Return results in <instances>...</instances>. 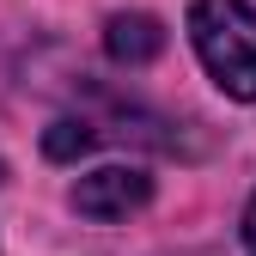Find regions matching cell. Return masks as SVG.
Returning <instances> with one entry per match:
<instances>
[{
    "mask_svg": "<svg viewBox=\"0 0 256 256\" xmlns=\"http://www.w3.org/2000/svg\"><path fill=\"white\" fill-rule=\"evenodd\" d=\"M189 43L226 98L256 104V6L250 0H189Z\"/></svg>",
    "mask_w": 256,
    "mask_h": 256,
    "instance_id": "cell-1",
    "label": "cell"
},
{
    "mask_svg": "<svg viewBox=\"0 0 256 256\" xmlns=\"http://www.w3.org/2000/svg\"><path fill=\"white\" fill-rule=\"evenodd\" d=\"M152 202V177L140 165H98V171H86L74 183V214L86 220H128V214H140Z\"/></svg>",
    "mask_w": 256,
    "mask_h": 256,
    "instance_id": "cell-2",
    "label": "cell"
},
{
    "mask_svg": "<svg viewBox=\"0 0 256 256\" xmlns=\"http://www.w3.org/2000/svg\"><path fill=\"white\" fill-rule=\"evenodd\" d=\"M104 49H110V61L140 68V61H152L158 49H165V30H158V18H146V12H116L104 24Z\"/></svg>",
    "mask_w": 256,
    "mask_h": 256,
    "instance_id": "cell-3",
    "label": "cell"
},
{
    "mask_svg": "<svg viewBox=\"0 0 256 256\" xmlns=\"http://www.w3.org/2000/svg\"><path fill=\"white\" fill-rule=\"evenodd\" d=\"M244 256H256V196H250V208H244Z\"/></svg>",
    "mask_w": 256,
    "mask_h": 256,
    "instance_id": "cell-4",
    "label": "cell"
},
{
    "mask_svg": "<svg viewBox=\"0 0 256 256\" xmlns=\"http://www.w3.org/2000/svg\"><path fill=\"white\" fill-rule=\"evenodd\" d=\"M0 183H6V165H0Z\"/></svg>",
    "mask_w": 256,
    "mask_h": 256,
    "instance_id": "cell-5",
    "label": "cell"
}]
</instances>
